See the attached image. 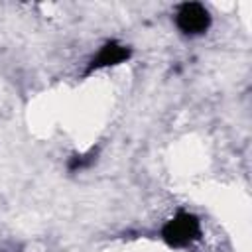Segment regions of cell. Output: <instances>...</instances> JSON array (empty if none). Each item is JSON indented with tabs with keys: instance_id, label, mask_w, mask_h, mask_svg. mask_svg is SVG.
<instances>
[{
	"instance_id": "6da1fadb",
	"label": "cell",
	"mask_w": 252,
	"mask_h": 252,
	"mask_svg": "<svg viewBox=\"0 0 252 252\" xmlns=\"http://www.w3.org/2000/svg\"><path fill=\"white\" fill-rule=\"evenodd\" d=\"M201 234H203V226L199 217L185 209L173 213L159 228V238L173 250H183L193 246L195 242L201 240Z\"/></svg>"
},
{
	"instance_id": "7a4b0ae2",
	"label": "cell",
	"mask_w": 252,
	"mask_h": 252,
	"mask_svg": "<svg viewBox=\"0 0 252 252\" xmlns=\"http://www.w3.org/2000/svg\"><path fill=\"white\" fill-rule=\"evenodd\" d=\"M173 22H175V28L183 35L199 37L209 32V28L213 24V16H211L209 8L201 2H183L175 8Z\"/></svg>"
},
{
	"instance_id": "3957f363",
	"label": "cell",
	"mask_w": 252,
	"mask_h": 252,
	"mask_svg": "<svg viewBox=\"0 0 252 252\" xmlns=\"http://www.w3.org/2000/svg\"><path fill=\"white\" fill-rule=\"evenodd\" d=\"M130 57H132V47H130V45H126V43H122V41H118V39H106V41L96 49V53L89 59V65H87L85 75H93V73H96V71L122 65V63H126Z\"/></svg>"
}]
</instances>
